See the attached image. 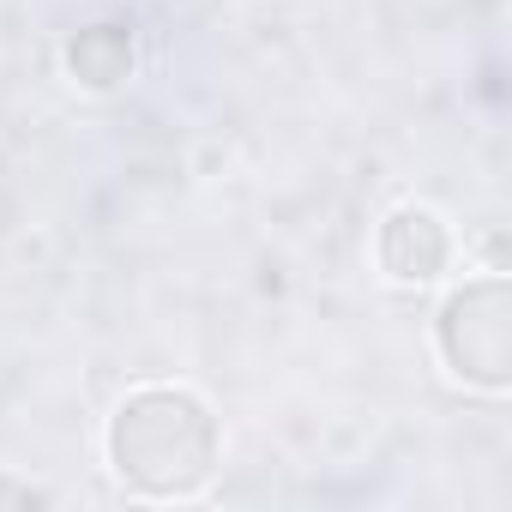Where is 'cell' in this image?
I'll use <instances>...</instances> for the list:
<instances>
[{
	"mask_svg": "<svg viewBox=\"0 0 512 512\" xmlns=\"http://www.w3.org/2000/svg\"><path fill=\"white\" fill-rule=\"evenodd\" d=\"M133 410L157 428V440H109L115 446V470L121 476H157V488L181 494L211 470V422L193 398L181 392H139Z\"/></svg>",
	"mask_w": 512,
	"mask_h": 512,
	"instance_id": "1",
	"label": "cell"
}]
</instances>
